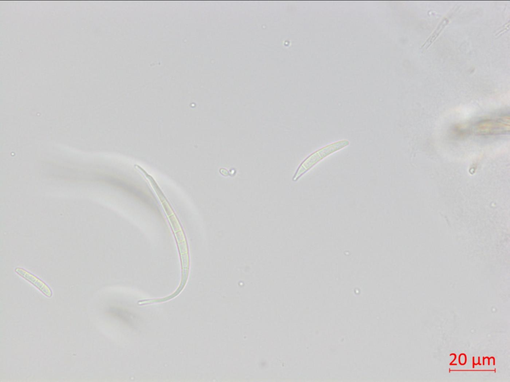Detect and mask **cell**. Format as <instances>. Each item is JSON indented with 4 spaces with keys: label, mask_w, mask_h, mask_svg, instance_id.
Wrapping results in <instances>:
<instances>
[{
    "label": "cell",
    "mask_w": 510,
    "mask_h": 382,
    "mask_svg": "<svg viewBox=\"0 0 510 382\" xmlns=\"http://www.w3.org/2000/svg\"><path fill=\"white\" fill-rule=\"evenodd\" d=\"M14 272L18 276L24 279L30 284H32L45 296L48 298L52 297L53 292L51 288L47 284L36 276L28 271L26 269L20 267H16L15 268Z\"/></svg>",
    "instance_id": "obj_2"
},
{
    "label": "cell",
    "mask_w": 510,
    "mask_h": 382,
    "mask_svg": "<svg viewBox=\"0 0 510 382\" xmlns=\"http://www.w3.org/2000/svg\"><path fill=\"white\" fill-rule=\"evenodd\" d=\"M504 119L501 118L495 120H484L479 123V124H477L476 126L477 131L485 134H492L506 132L507 130V123L506 120L502 122V120Z\"/></svg>",
    "instance_id": "obj_3"
},
{
    "label": "cell",
    "mask_w": 510,
    "mask_h": 382,
    "mask_svg": "<svg viewBox=\"0 0 510 382\" xmlns=\"http://www.w3.org/2000/svg\"><path fill=\"white\" fill-rule=\"evenodd\" d=\"M459 7H456L454 6L447 14V15L441 20L439 23L437 27L432 33V34L428 37V38L425 41L424 44L421 47V49H427L436 39L439 34L441 33L442 30L445 28L447 25L449 23L451 19L452 18L453 15L456 13L457 11L459 9Z\"/></svg>",
    "instance_id": "obj_4"
},
{
    "label": "cell",
    "mask_w": 510,
    "mask_h": 382,
    "mask_svg": "<svg viewBox=\"0 0 510 382\" xmlns=\"http://www.w3.org/2000/svg\"><path fill=\"white\" fill-rule=\"evenodd\" d=\"M349 144L350 142L347 140H339L323 147L312 153L300 165L294 175L293 180H298L324 158L343 149Z\"/></svg>",
    "instance_id": "obj_1"
}]
</instances>
